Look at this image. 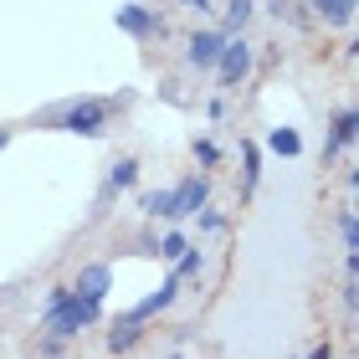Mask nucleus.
<instances>
[{
  "label": "nucleus",
  "instance_id": "obj_4",
  "mask_svg": "<svg viewBox=\"0 0 359 359\" xmlns=\"http://www.w3.org/2000/svg\"><path fill=\"white\" fill-rule=\"evenodd\" d=\"M175 292H180V277L170 272V277H165V283H159V292H149V298H144V303H134V308H128V313H123L118 323H144V318H154V313H165V308L175 303Z\"/></svg>",
  "mask_w": 359,
  "mask_h": 359
},
{
  "label": "nucleus",
  "instance_id": "obj_12",
  "mask_svg": "<svg viewBox=\"0 0 359 359\" xmlns=\"http://www.w3.org/2000/svg\"><path fill=\"white\" fill-rule=\"evenodd\" d=\"M267 144H272V154H283V159H298V154H303L298 128H272V134H267Z\"/></svg>",
  "mask_w": 359,
  "mask_h": 359
},
{
  "label": "nucleus",
  "instance_id": "obj_22",
  "mask_svg": "<svg viewBox=\"0 0 359 359\" xmlns=\"http://www.w3.org/2000/svg\"><path fill=\"white\" fill-rule=\"evenodd\" d=\"M6 144H11V134H6V128H0V149H6Z\"/></svg>",
  "mask_w": 359,
  "mask_h": 359
},
{
  "label": "nucleus",
  "instance_id": "obj_10",
  "mask_svg": "<svg viewBox=\"0 0 359 359\" xmlns=\"http://www.w3.org/2000/svg\"><path fill=\"white\" fill-rule=\"evenodd\" d=\"M303 6L313 15H323V21H339V26L354 21V0H303Z\"/></svg>",
  "mask_w": 359,
  "mask_h": 359
},
{
  "label": "nucleus",
  "instance_id": "obj_7",
  "mask_svg": "<svg viewBox=\"0 0 359 359\" xmlns=\"http://www.w3.org/2000/svg\"><path fill=\"white\" fill-rule=\"evenodd\" d=\"M205 195H210V180L205 175H190L185 185H175V216H201Z\"/></svg>",
  "mask_w": 359,
  "mask_h": 359
},
{
  "label": "nucleus",
  "instance_id": "obj_18",
  "mask_svg": "<svg viewBox=\"0 0 359 359\" xmlns=\"http://www.w3.org/2000/svg\"><path fill=\"white\" fill-rule=\"evenodd\" d=\"M216 159H221V149L210 139H195V165H205V170H216Z\"/></svg>",
  "mask_w": 359,
  "mask_h": 359
},
{
  "label": "nucleus",
  "instance_id": "obj_21",
  "mask_svg": "<svg viewBox=\"0 0 359 359\" xmlns=\"http://www.w3.org/2000/svg\"><path fill=\"white\" fill-rule=\"evenodd\" d=\"M180 6H195V11H205V0H180Z\"/></svg>",
  "mask_w": 359,
  "mask_h": 359
},
{
  "label": "nucleus",
  "instance_id": "obj_17",
  "mask_svg": "<svg viewBox=\"0 0 359 359\" xmlns=\"http://www.w3.org/2000/svg\"><path fill=\"white\" fill-rule=\"evenodd\" d=\"M252 11H257L252 0H231V6H226V26H247V21H252Z\"/></svg>",
  "mask_w": 359,
  "mask_h": 359
},
{
  "label": "nucleus",
  "instance_id": "obj_2",
  "mask_svg": "<svg viewBox=\"0 0 359 359\" xmlns=\"http://www.w3.org/2000/svg\"><path fill=\"white\" fill-rule=\"evenodd\" d=\"M108 113H113V103H103V97H83V103H72V108L57 118V128H67V134H83V139H93V134H103Z\"/></svg>",
  "mask_w": 359,
  "mask_h": 359
},
{
  "label": "nucleus",
  "instance_id": "obj_9",
  "mask_svg": "<svg viewBox=\"0 0 359 359\" xmlns=\"http://www.w3.org/2000/svg\"><path fill=\"white\" fill-rule=\"evenodd\" d=\"M354 134H359V118H354V108H344L334 118V139L323 144V154H334V149H344V144H354Z\"/></svg>",
  "mask_w": 359,
  "mask_h": 359
},
{
  "label": "nucleus",
  "instance_id": "obj_5",
  "mask_svg": "<svg viewBox=\"0 0 359 359\" xmlns=\"http://www.w3.org/2000/svg\"><path fill=\"white\" fill-rule=\"evenodd\" d=\"M118 31H128V36H165V21H159L154 11H144V6H118Z\"/></svg>",
  "mask_w": 359,
  "mask_h": 359
},
{
  "label": "nucleus",
  "instance_id": "obj_1",
  "mask_svg": "<svg viewBox=\"0 0 359 359\" xmlns=\"http://www.w3.org/2000/svg\"><path fill=\"white\" fill-rule=\"evenodd\" d=\"M97 313H103V303H88V298H77V292H72L62 308H52V313H46V339H52V344H62V339H77L88 323H97Z\"/></svg>",
  "mask_w": 359,
  "mask_h": 359
},
{
  "label": "nucleus",
  "instance_id": "obj_14",
  "mask_svg": "<svg viewBox=\"0 0 359 359\" xmlns=\"http://www.w3.org/2000/svg\"><path fill=\"white\" fill-rule=\"evenodd\" d=\"M144 210H149V216H170V221H175V190H149V195H144Z\"/></svg>",
  "mask_w": 359,
  "mask_h": 359
},
{
  "label": "nucleus",
  "instance_id": "obj_13",
  "mask_svg": "<svg viewBox=\"0 0 359 359\" xmlns=\"http://www.w3.org/2000/svg\"><path fill=\"white\" fill-rule=\"evenodd\" d=\"M139 344V323H113V334H108V349L113 354H128Z\"/></svg>",
  "mask_w": 359,
  "mask_h": 359
},
{
  "label": "nucleus",
  "instance_id": "obj_6",
  "mask_svg": "<svg viewBox=\"0 0 359 359\" xmlns=\"http://www.w3.org/2000/svg\"><path fill=\"white\" fill-rule=\"evenodd\" d=\"M221 46H226V36H221V31H195V36H190V52H185V62H190V67H216V62H221Z\"/></svg>",
  "mask_w": 359,
  "mask_h": 359
},
{
  "label": "nucleus",
  "instance_id": "obj_20",
  "mask_svg": "<svg viewBox=\"0 0 359 359\" xmlns=\"http://www.w3.org/2000/svg\"><path fill=\"white\" fill-rule=\"evenodd\" d=\"M308 359H334V349H329V344H318V349L308 354Z\"/></svg>",
  "mask_w": 359,
  "mask_h": 359
},
{
  "label": "nucleus",
  "instance_id": "obj_8",
  "mask_svg": "<svg viewBox=\"0 0 359 359\" xmlns=\"http://www.w3.org/2000/svg\"><path fill=\"white\" fill-rule=\"evenodd\" d=\"M113 287V272L108 267H83V272H77V298H88V303H103V292Z\"/></svg>",
  "mask_w": 359,
  "mask_h": 359
},
{
  "label": "nucleus",
  "instance_id": "obj_11",
  "mask_svg": "<svg viewBox=\"0 0 359 359\" xmlns=\"http://www.w3.org/2000/svg\"><path fill=\"white\" fill-rule=\"evenodd\" d=\"M257 180H262V154H257V144H241V195H252Z\"/></svg>",
  "mask_w": 359,
  "mask_h": 359
},
{
  "label": "nucleus",
  "instance_id": "obj_19",
  "mask_svg": "<svg viewBox=\"0 0 359 359\" xmlns=\"http://www.w3.org/2000/svg\"><path fill=\"white\" fill-rule=\"evenodd\" d=\"M67 298H72V287H52V292H46V313H52V308H62Z\"/></svg>",
  "mask_w": 359,
  "mask_h": 359
},
{
  "label": "nucleus",
  "instance_id": "obj_23",
  "mask_svg": "<svg viewBox=\"0 0 359 359\" xmlns=\"http://www.w3.org/2000/svg\"><path fill=\"white\" fill-rule=\"evenodd\" d=\"M170 359H180V354H170Z\"/></svg>",
  "mask_w": 359,
  "mask_h": 359
},
{
  "label": "nucleus",
  "instance_id": "obj_15",
  "mask_svg": "<svg viewBox=\"0 0 359 359\" xmlns=\"http://www.w3.org/2000/svg\"><path fill=\"white\" fill-rule=\"evenodd\" d=\"M134 180H139V165H134V159H118V165L108 170V185H113V190H128Z\"/></svg>",
  "mask_w": 359,
  "mask_h": 359
},
{
  "label": "nucleus",
  "instance_id": "obj_16",
  "mask_svg": "<svg viewBox=\"0 0 359 359\" xmlns=\"http://www.w3.org/2000/svg\"><path fill=\"white\" fill-rule=\"evenodd\" d=\"M154 252H159V257H165V262H180V257H185V252H190V241H185V236H180V231H170V236H165V241H159V247H154Z\"/></svg>",
  "mask_w": 359,
  "mask_h": 359
},
{
  "label": "nucleus",
  "instance_id": "obj_3",
  "mask_svg": "<svg viewBox=\"0 0 359 359\" xmlns=\"http://www.w3.org/2000/svg\"><path fill=\"white\" fill-rule=\"evenodd\" d=\"M216 67H221V83H226V88H241V83L252 77V46H247V41H226Z\"/></svg>",
  "mask_w": 359,
  "mask_h": 359
}]
</instances>
